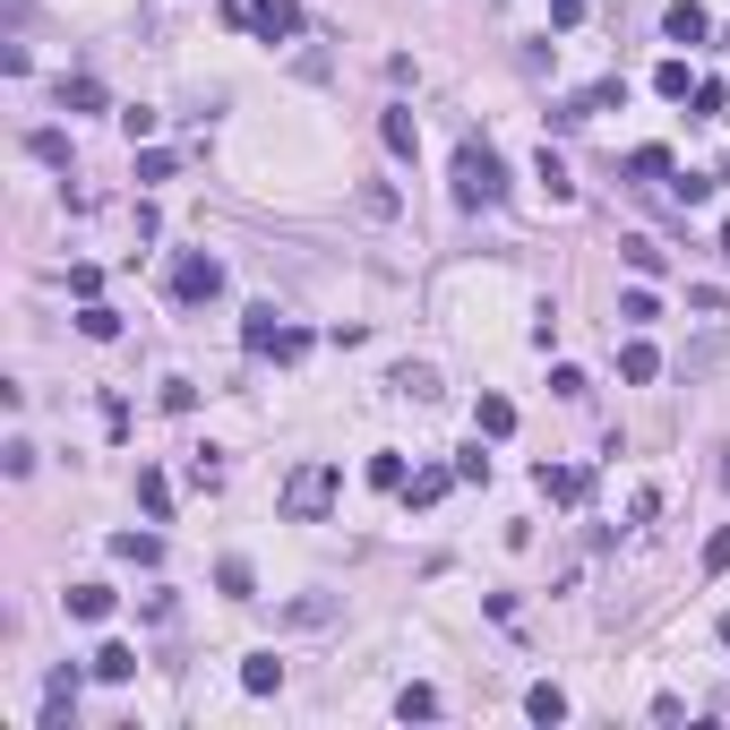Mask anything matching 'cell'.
<instances>
[{
    "mask_svg": "<svg viewBox=\"0 0 730 730\" xmlns=\"http://www.w3.org/2000/svg\"><path fill=\"white\" fill-rule=\"evenodd\" d=\"M27 155L52 164V172H69V130H27Z\"/></svg>",
    "mask_w": 730,
    "mask_h": 730,
    "instance_id": "22",
    "label": "cell"
},
{
    "mask_svg": "<svg viewBox=\"0 0 730 730\" xmlns=\"http://www.w3.org/2000/svg\"><path fill=\"white\" fill-rule=\"evenodd\" d=\"M241 344H250L258 362H266V353H275V362H301V353H310V327H284V318H275V310L258 301V310L241 318Z\"/></svg>",
    "mask_w": 730,
    "mask_h": 730,
    "instance_id": "4",
    "label": "cell"
},
{
    "mask_svg": "<svg viewBox=\"0 0 730 730\" xmlns=\"http://www.w3.org/2000/svg\"><path fill=\"white\" fill-rule=\"evenodd\" d=\"M250 34H266V43H293V34H301V0H250Z\"/></svg>",
    "mask_w": 730,
    "mask_h": 730,
    "instance_id": "8",
    "label": "cell"
},
{
    "mask_svg": "<svg viewBox=\"0 0 730 730\" xmlns=\"http://www.w3.org/2000/svg\"><path fill=\"white\" fill-rule=\"evenodd\" d=\"M533 481H541L550 507H585V498H594V473H585V465H541Z\"/></svg>",
    "mask_w": 730,
    "mask_h": 730,
    "instance_id": "6",
    "label": "cell"
},
{
    "mask_svg": "<svg viewBox=\"0 0 730 730\" xmlns=\"http://www.w3.org/2000/svg\"><path fill=\"white\" fill-rule=\"evenodd\" d=\"M241 688H250V697H275V688H284V662H275V653H250V662H241Z\"/></svg>",
    "mask_w": 730,
    "mask_h": 730,
    "instance_id": "19",
    "label": "cell"
},
{
    "mask_svg": "<svg viewBox=\"0 0 730 730\" xmlns=\"http://www.w3.org/2000/svg\"><path fill=\"white\" fill-rule=\"evenodd\" d=\"M112 559H130V567H155V559H164V541H155V533H112Z\"/></svg>",
    "mask_w": 730,
    "mask_h": 730,
    "instance_id": "23",
    "label": "cell"
},
{
    "mask_svg": "<svg viewBox=\"0 0 730 730\" xmlns=\"http://www.w3.org/2000/svg\"><path fill=\"white\" fill-rule=\"evenodd\" d=\"M378 146H387L396 164H413V155H422V121H413L404 103H387V112H378Z\"/></svg>",
    "mask_w": 730,
    "mask_h": 730,
    "instance_id": "7",
    "label": "cell"
},
{
    "mask_svg": "<svg viewBox=\"0 0 730 730\" xmlns=\"http://www.w3.org/2000/svg\"><path fill=\"white\" fill-rule=\"evenodd\" d=\"M95 679H112V688H121V679H138V645H121V636H112V645H95Z\"/></svg>",
    "mask_w": 730,
    "mask_h": 730,
    "instance_id": "14",
    "label": "cell"
},
{
    "mask_svg": "<svg viewBox=\"0 0 730 730\" xmlns=\"http://www.w3.org/2000/svg\"><path fill=\"white\" fill-rule=\"evenodd\" d=\"M138 507H146L155 525H164V516H172V481H164V473H155V465H138Z\"/></svg>",
    "mask_w": 730,
    "mask_h": 730,
    "instance_id": "18",
    "label": "cell"
},
{
    "mask_svg": "<svg viewBox=\"0 0 730 730\" xmlns=\"http://www.w3.org/2000/svg\"><path fill=\"white\" fill-rule=\"evenodd\" d=\"M619 258H628L636 275H662V241H645V233H636V241H619Z\"/></svg>",
    "mask_w": 730,
    "mask_h": 730,
    "instance_id": "31",
    "label": "cell"
},
{
    "mask_svg": "<svg viewBox=\"0 0 730 730\" xmlns=\"http://www.w3.org/2000/svg\"><path fill=\"white\" fill-rule=\"evenodd\" d=\"M78 335H87V344H112V335H121V310L87 301V310H78Z\"/></svg>",
    "mask_w": 730,
    "mask_h": 730,
    "instance_id": "25",
    "label": "cell"
},
{
    "mask_svg": "<svg viewBox=\"0 0 730 730\" xmlns=\"http://www.w3.org/2000/svg\"><path fill=\"white\" fill-rule=\"evenodd\" d=\"M447 490H456V465H422L413 481H404V507H438Z\"/></svg>",
    "mask_w": 730,
    "mask_h": 730,
    "instance_id": "12",
    "label": "cell"
},
{
    "mask_svg": "<svg viewBox=\"0 0 730 730\" xmlns=\"http://www.w3.org/2000/svg\"><path fill=\"white\" fill-rule=\"evenodd\" d=\"M525 713H533L541 730H559V722H567V688H550V679H533V688H525Z\"/></svg>",
    "mask_w": 730,
    "mask_h": 730,
    "instance_id": "15",
    "label": "cell"
},
{
    "mask_svg": "<svg viewBox=\"0 0 730 730\" xmlns=\"http://www.w3.org/2000/svg\"><path fill=\"white\" fill-rule=\"evenodd\" d=\"M387 387H396V396H413V404H438V369H430V362H404Z\"/></svg>",
    "mask_w": 730,
    "mask_h": 730,
    "instance_id": "17",
    "label": "cell"
},
{
    "mask_svg": "<svg viewBox=\"0 0 730 730\" xmlns=\"http://www.w3.org/2000/svg\"><path fill=\"white\" fill-rule=\"evenodd\" d=\"M533 181L550 190V206H567V199H576V181H567V164H559V155H550V146L533 155Z\"/></svg>",
    "mask_w": 730,
    "mask_h": 730,
    "instance_id": "20",
    "label": "cell"
},
{
    "mask_svg": "<svg viewBox=\"0 0 730 730\" xmlns=\"http://www.w3.org/2000/svg\"><path fill=\"white\" fill-rule=\"evenodd\" d=\"M498 199H507V164H498V146L465 138V146H456V206L481 215V206H498Z\"/></svg>",
    "mask_w": 730,
    "mask_h": 730,
    "instance_id": "1",
    "label": "cell"
},
{
    "mask_svg": "<svg viewBox=\"0 0 730 730\" xmlns=\"http://www.w3.org/2000/svg\"><path fill=\"white\" fill-rule=\"evenodd\" d=\"M164 293L181 301V310L215 301V293H224V258H215V250H181V258L164 266Z\"/></svg>",
    "mask_w": 730,
    "mask_h": 730,
    "instance_id": "3",
    "label": "cell"
},
{
    "mask_svg": "<svg viewBox=\"0 0 730 730\" xmlns=\"http://www.w3.org/2000/svg\"><path fill=\"white\" fill-rule=\"evenodd\" d=\"M662 34H670V43H704V34H713L704 0H670V9H662Z\"/></svg>",
    "mask_w": 730,
    "mask_h": 730,
    "instance_id": "10",
    "label": "cell"
},
{
    "mask_svg": "<svg viewBox=\"0 0 730 730\" xmlns=\"http://www.w3.org/2000/svg\"><path fill=\"white\" fill-rule=\"evenodd\" d=\"M61 112H103V78H87V69L61 78Z\"/></svg>",
    "mask_w": 730,
    "mask_h": 730,
    "instance_id": "21",
    "label": "cell"
},
{
    "mask_svg": "<svg viewBox=\"0 0 730 730\" xmlns=\"http://www.w3.org/2000/svg\"><path fill=\"white\" fill-rule=\"evenodd\" d=\"M404 481H413V473H404V456H396V447H378V456H369V490H396V498H404Z\"/></svg>",
    "mask_w": 730,
    "mask_h": 730,
    "instance_id": "24",
    "label": "cell"
},
{
    "mask_svg": "<svg viewBox=\"0 0 730 730\" xmlns=\"http://www.w3.org/2000/svg\"><path fill=\"white\" fill-rule=\"evenodd\" d=\"M619 378H628V387H653V378H662V353H653L645 335H628V344H619Z\"/></svg>",
    "mask_w": 730,
    "mask_h": 730,
    "instance_id": "11",
    "label": "cell"
},
{
    "mask_svg": "<svg viewBox=\"0 0 730 730\" xmlns=\"http://www.w3.org/2000/svg\"><path fill=\"white\" fill-rule=\"evenodd\" d=\"M362 215H369V224H387V215H396V190H387V181H369V190H362Z\"/></svg>",
    "mask_w": 730,
    "mask_h": 730,
    "instance_id": "35",
    "label": "cell"
},
{
    "mask_svg": "<svg viewBox=\"0 0 730 730\" xmlns=\"http://www.w3.org/2000/svg\"><path fill=\"white\" fill-rule=\"evenodd\" d=\"M396 722H438V688H422V679H413V688L396 697Z\"/></svg>",
    "mask_w": 730,
    "mask_h": 730,
    "instance_id": "27",
    "label": "cell"
},
{
    "mask_svg": "<svg viewBox=\"0 0 730 730\" xmlns=\"http://www.w3.org/2000/svg\"><path fill=\"white\" fill-rule=\"evenodd\" d=\"M335 490H344L335 465H293V481H284V516H293V525H327Z\"/></svg>",
    "mask_w": 730,
    "mask_h": 730,
    "instance_id": "2",
    "label": "cell"
},
{
    "mask_svg": "<svg viewBox=\"0 0 730 730\" xmlns=\"http://www.w3.org/2000/svg\"><path fill=\"white\" fill-rule=\"evenodd\" d=\"M473 430L490 438V447H498V438H516V404H507V396H481V404H473Z\"/></svg>",
    "mask_w": 730,
    "mask_h": 730,
    "instance_id": "13",
    "label": "cell"
},
{
    "mask_svg": "<svg viewBox=\"0 0 730 730\" xmlns=\"http://www.w3.org/2000/svg\"><path fill=\"white\" fill-rule=\"evenodd\" d=\"M704 576H730V525L704 533Z\"/></svg>",
    "mask_w": 730,
    "mask_h": 730,
    "instance_id": "36",
    "label": "cell"
},
{
    "mask_svg": "<svg viewBox=\"0 0 730 730\" xmlns=\"http://www.w3.org/2000/svg\"><path fill=\"white\" fill-rule=\"evenodd\" d=\"M78 688H87V679H78L69 662L43 679V730H69V713H78Z\"/></svg>",
    "mask_w": 730,
    "mask_h": 730,
    "instance_id": "9",
    "label": "cell"
},
{
    "mask_svg": "<svg viewBox=\"0 0 730 730\" xmlns=\"http://www.w3.org/2000/svg\"><path fill=\"white\" fill-rule=\"evenodd\" d=\"M215 585H224L233 601H258V576H250V559H224V567H215Z\"/></svg>",
    "mask_w": 730,
    "mask_h": 730,
    "instance_id": "29",
    "label": "cell"
},
{
    "mask_svg": "<svg viewBox=\"0 0 730 730\" xmlns=\"http://www.w3.org/2000/svg\"><path fill=\"white\" fill-rule=\"evenodd\" d=\"M619 318H628V327H653V318H662V301H653V284H636V293H619Z\"/></svg>",
    "mask_w": 730,
    "mask_h": 730,
    "instance_id": "28",
    "label": "cell"
},
{
    "mask_svg": "<svg viewBox=\"0 0 730 730\" xmlns=\"http://www.w3.org/2000/svg\"><path fill=\"white\" fill-rule=\"evenodd\" d=\"M670 199H679V206H704V199H713V181H697V172H670Z\"/></svg>",
    "mask_w": 730,
    "mask_h": 730,
    "instance_id": "34",
    "label": "cell"
},
{
    "mask_svg": "<svg viewBox=\"0 0 730 730\" xmlns=\"http://www.w3.org/2000/svg\"><path fill=\"white\" fill-rule=\"evenodd\" d=\"M550 396H567V404H576V396H585V369H576V362H559V369H550Z\"/></svg>",
    "mask_w": 730,
    "mask_h": 730,
    "instance_id": "38",
    "label": "cell"
},
{
    "mask_svg": "<svg viewBox=\"0 0 730 730\" xmlns=\"http://www.w3.org/2000/svg\"><path fill=\"white\" fill-rule=\"evenodd\" d=\"M722 258H730V224H722Z\"/></svg>",
    "mask_w": 730,
    "mask_h": 730,
    "instance_id": "41",
    "label": "cell"
},
{
    "mask_svg": "<svg viewBox=\"0 0 730 730\" xmlns=\"http://www.w3.org/2000/svg\"><path fill=\"white\" fill-rule=\"evenodd\" d=\"M327 610H335L327 594H301V601H293V628H318V619H327Z\"/></svg>",
    "mask_w": 730,
    "mask_h": 730,
    "instance_id": "39",
    "label": "cell"
},
{
    "mask_svg": "<svg viewBox=\"0 0 730 730\" xmlns=\"http://www.w3.org/2000/svg\"><path fill=\"white\" fill-rule=\"evenodd\" d=\"M190 490H224V456H215V447L190 456Z\"/></svg>",
    "mask_w": 730,
    "mask_h": 730,
    "instance_id": "32",
    "label": "cell"
},
{
    "mask_svg": "<svg viewBox=\"0 0 730 730\" xmlns=\"http://www.w3.org/2000/svg\"><path fill=\"white\" fill-rule=\"evenodd\" d=\"M69 293H78V301H95V293H103V266H87V258H78V266H69Z\"/></svg>",
    "mask_w": 730,
    "mask_h": 730,
    "instance_id": "37",
    "label": "cell"
},
{
    "mask_svg": "<svg viewBox=\"0 0 730 730\" xmlns=\"http://www.w3.org/2000/svg\"><path fill=\"white\" fill-rule=\"evenodd\" d=\"M628 172H636V181H670L679 164H670V146H636V155H628Z\"/></svg>",
    "mask_w": 730,
    "mask_h": 730,
    "instance_id": "30",
    "label": "cell"
},
{
    "mask_svg": "<svg viewBox=\"0 0 730 730\" xmlns=\"http://www.w3.org/2000/svg\"><path fill=\"white\" fill-rule=\"evenodd\" d=\"M121 130H130V146H146V138H155V112H146V103H130V112H121Z\"/></svg>",
    "mask_w": 730,
    "mask_h": 730,
    "instance_id": "40",
    "label": "cell"
},
{
    "mask_svg": "<svg viewBox=\"0 0 730 730\" xmlns=\"http://www.w3.org/2000/svg\"><path fill=\"white\" fill-rule=\"evenodd\" d=\"M456 481H490V438L481 430H473V447L456 456Z\"/></svg>",
    "mask_w": 730,
    "mask_h": 730,
    "instance_id": "33",
    "label": "cell"
},
{
    "mask_svg": "<svg viewBox=\"0 0 730 730\" xmlns=\"http://www.w3.org/2000/svg\"><path fill=\"white\" fill-rule=\"evenodd\" d=\"M653 95H662V103H688V95H697L688 61H662V69H653Z\"/></svg>",
    "mask_w": 730,
    "mask_h": 730,
    "instance_id": "26",
    "label": "cell"
},
{
    "mask_svg": "<svg viewBox=\"0 0 730 730\" xmlns=\"http://www.w3.org/2000/svg\"><path fill=\"white\" fill-rule=\"evenodd\" d=\"M69 619H87V628H95V619H112V585H69Z\"/></svg>",
    "mask_w": 730,
    "mask_h": 730,
    "instance_id": "16",
    "label": "cell"
},
{
    "mask_svg": "<svg viewBox=\"0 0 730 730\" xmlns=\"http://www.w3.org/2000/svg\"><path fill=\"white\" fill-rule=\"evenodd\" d=\"M610 103H628V78H619V69H610V78H594V87H576V95L559 103V112H550V121H594V112H610Z\"/></svg>",
    "mask_w": 730,
    "mask_h": 730,
    "instance_id": "5",
    "label": "cell"
},
{
    "mask_svg": "<svg viewBox=\"0 0 730 730\" xmlns=\"http://www.w3.org/2000/svg\"><path fill=\"white\" fill-rule=\"evenodd\" d=\"M722 52H730V27H722Z\"/></svg>",
    "mask_w": 730,
    "mask_h": 730,
    "instance_id": "42",
    "label": "cell"
}]
</instances>
